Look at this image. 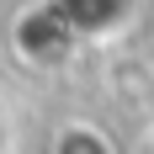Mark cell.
<instances>
[{
  "label": "cell",
  "instance_id": "cell-1",
  "mask_svg": "<svg viewBox=\"0 0 154 154\" xmlns=\"http://www.w3.org/2000/svg\"><path fill=\"white\" fill-rule=\"evenodd\" d=\"M48 154H117V143H112V133H106L101 122H91V117H69V122H59Z\"/></svg>",
  "mask_w": 154,
  "mask_h": 154
}]
</instances>
